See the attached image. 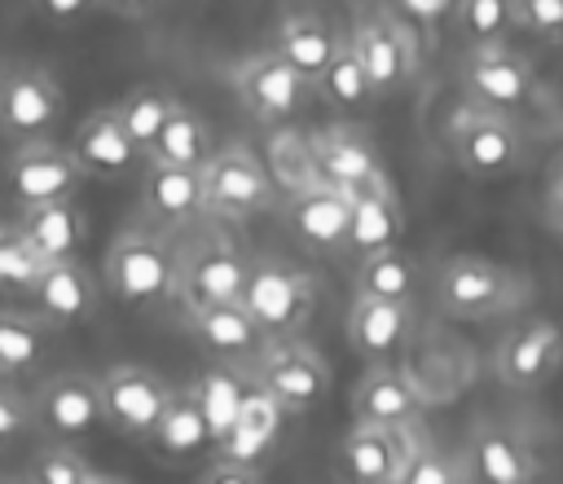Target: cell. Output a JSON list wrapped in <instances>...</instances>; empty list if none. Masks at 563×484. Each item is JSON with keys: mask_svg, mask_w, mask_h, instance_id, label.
Listing matches in <instances>:
<instances>
[{"mask_svg": "<svg viewBox=\"0 0 563 484\" xmlns=\"http://www.w3.org/2000/svg\"><path fill=\"white\" fill-rule=\"evenodd\" d=\"M418 440L413 427H369L352 422V431L339 444V466L347 484H396L409 466Z\"/></svg>", "mask_w": 563, "mask_h": 484, "instance_id": "15", "label": "cell"}, {"mask_svg": "<svg viewBox=\"0 0 563 484\" xmlns=\"http://www.w3.org/2000/svg\"><path fill=\"white\" fill-rule=\"evenodd\" d=\"M4 392H18V374H13V370L0 361V396H4Z\"/></svg>", "mask_w": 563, "mask_h": 484, "instance_id": "48", "label": "cell"}, {"mask_svg": "<svg viewBox=\"0 0 563 484\" xmlns=\"http://www.w3.org/2000/svg\"><path fill=\"white\" fill-rule=\"evenodd\" d=\"M563 365V330L545 317H532V321H519L501 343H497V356H493V370L506 387L515 392H532L541 387L554 370Z\"/></svg>", "mask_w": 563, "mask_h": 484, "instance_id": "17", "label": "cell"}, {"mask_svg": "<svg viewBox=\"0 0 563 484\" xmlns=\"http://www.w3.org/2000/svg\"><path fill=\"white\" fill-rule=\"evenodd\" d=\"M413 18H422V22H435V18H444V13H453V4L457 0H400Z\"/></svg>", "mask_w": 563, "mask_h": 484, "instance_id": "46", "label": "cell"}, {"mask_svg": "<svg viewBox=\"0 0 563 484\" xmlns=\"http://www.w3.org/2000/svg\"><path fill=\"white\" fill-rule=\"evenodd\" d=\"M48 334L53 326L40 317V312H0V361L13 370V374H26L44 361L48 352Z\"/></svg>", "mask_w": 563, "mask_h": 484, "instance_id": "35", "label": "cell"}, {"mask_svg": "<svg viewBox=\"0 0 563 484\" xmlns=\"http://www.w3.org/2000/svg\"><path fill=\"white\" fill-rule=\"evenodd\" d=\"M31 4H35V13H40L44 22H57V26L79 22L84 13L97 9V0H31Z\"/></svg>", "mask_w": 563, "mask_h": 484, "instance_id": "43", "label": "cell"}, {"mask_svg": "<svg viewBox=\"0 0 563 484\" xmlns=\"http://www.w3.org/2000/svg\"><path fill=\"white\" fill-rule=\"evenodd\" d=\"M409 321H413L409 304L352 295V308H347V343H352V352H361L365 361H387V356L405 343Z\"/></svg>", "mask_w": 563, "mask_h": 484, "instance_id": "26", "label": "cell"}, {"mask_svg": "<svg viewBox=\"0 0 563 484\" xmlns=\"http://www.w3.org/2000/svg\"><path fill=\"white\" fill-rule=\"evenodd\" d=\"M312 92H317L325 106H334V110H365V106L374 101V88H369L365 66H361V57H356V48H352L347 35H343L339 53L330 57V66L317 75Z\"/></svg>", "mask_w": 563, "mask_h": 484, "instance_id": "34", "label": "cell"}, {"mask_svg": "<svg viewBox=\"0 0 563 484\" xmlns=\"http://www.w3.org/2000/svg\"><path fill=\"white\" fill-rule=\"evenodd\" d=\"M31 400H35V422L57 440H79L106 422L101 418V383L79 370L44 378Z\"/></svg>", "mask_w": 563, "mask_h": 484, "instance_id": "16", "label": "cell"}, {"mask_svg": "<svg viewBox=\"0 0 563 484\" xmlns=\"http://www.w3.org/2000/svg\"><path fill=\"white\" fill-rule=\"evenodd\" d=\"M26 484H97L88 462L70 449V444H48L35 462H31V475Z\"/></svg>", "mask_w": 563, "mask_h": 484, "instance_id": "40", "label": "cell"}, {"mask_svg": "<svg viewBox=\"0 0 563 484\" xmlns=\"http://www.w3.org/2000/svg\"><path fill=\"white\" fill-rule=\"evenodd\" d=\"M202 484H264V475H260V466L220 458V462H211V471L202 475Z\"/></svg>", "mask_w": 563, "mask_h": 484, "instance_id": "44", "label": "cell"}, {"mask_svg": "<svg viewBox=\"0 0 563 484\" xmlns=\"http://www.w3.org/2000/svg\"><path fill=\"white\" fill-rule=\"evenodd\" d=\"M453 26L471 48H497L510 40L515 22V0H457L453 4Z\"/></svg>", "mask_w": 563, "mask_h": 484, "instance_id": "36", "label": "cell"}, {"mask_svg": "<svg viewBox=\"0 0 563 484\" xmlns=\"http://www.w3.org/2000/svg\"><path fill=\"white\" fill-rule=\"evenodd\" d=\"M101 418L110 431L128 436V440H150V431L158 427L167 400H172V383L158 378L145 365H114L101 378Z\"/></svg>", "mask_w": 563, "mask_h": 484, "instance_id": "8", "label": "cell"}, {"mask_svg": "<svg viewBox=\"0 0 563 484\" xmlns=\"http://www.w3.org/2000/svg\"><path fill=\"white\" fill-rule=\"evenodd\" d=\"M0 484H26V480H13V475H0Z\"/></svg>", "mask_w": 563, "mask_h": 484, "instance_id": "49", "label": "cell"}, {"mask_svg": "<svg viewBox=\"0 0 563 484\" xmlns=\"http://www.w3.org/2000/svg\"><path fill=\"white\" fill-rule=\"evenodd\" d=\"M163 0H97V9L114 13V18H150Z\"/></svg>", "mask_w": 563, "mask_h": 484, "instance_id": "45", "label": "cell"}, {"mask_svg": "<svg viewBox=\"0 0 563 484\" xmlns=\"http://www.w3.org/2000/svg\"><path fill=\"white\" fill-rule=\"evenodd\" d=\"M229 84H233L238 101H242L255 119H264V123L295 119V114L312 101V84H308L299 70H290L273 48L242 57V62L233 66Z\"/></svg>", "mask_w": 563, "mask_h": 484, "instance_id": "9", "label": "cell"}, {"mask_svg": "<svg viewBox=\"0 0 563 484\" xmlns=\"http://www.w3.org/2000/svg\"><path fill=\"white\" fill-rule=\"evenodd\" d=\"M435 299L449 317H462V321H484L501 308H510L515 299V277L493 264V260H479V255H453L440 264L435 273Z\"/></svg>", "mask_w": 563, "mask_h": 484, "instance_id": "10", "label": "cell"}, {"mask_svg": "<svg viewBox=\"0 0 563 484\" xmlns=\"http://www.w3.org/2000/svg\"><path fill=\"white\" fill-rule=\"evenodd\" d=\"M462 88H466V97L475 106L497 110V114L510 119L515 110H523L537 97V75L506 44H497V48H471L466 62H462Z\"/></svg>", "mask_w": 563, "mask_h": 484, "instance_id": "13", "label": "cell"}, {"mask_svg": "<svg viewBox=\"0 0 563 484\" xmlns=\"http://www.w3.org/2000/svg\"><path fill=\"white\" fill-rule=\"evenodd\" d=\"M62 119V88L40 66H4L0 70V132L22 141H48Z\"/></svg>", "mask_w": 563, "mask_h": 484, "instance_id": "11", "label": "cell"}, {"mask_svg": "<svg viewBox=\"0 0 563 484\" xmlns=\"http://www.w3.org/2000/svg\"><path fill=\"white\" fill-rule=\"evenodd\" d=\"M84 180V167L75 163L70 150L53 145V141H22L9 154V194L22 207H40V202H66L75 198Z\"/></svg>", "mask_w": 563, "mask_h": 484, "instance_id": "14", "label": "cell"}, {"mask_svg": "<svg viewBox=\"0 0 563 484\" xmlns=\"http://www.w3.org/2000/svg\"><path fill=\"white\" fill-rule=\"evenodd\" d=\"M35 427V400L22 392H4L0 396V449H13L18 440H26Z\"/></svg>", "mask_w": 563, "mask_h": 484, "instance_id": "41", "label": "cell"}, {"mask_svg": "<svg viewBox=\"0 0 563 484\" xmlns=\"http://www.w3.org/2000/svg\"><path fill=\"white\" fill-rule=\"evenodd\" d=\"M48 260L22 238L18 224H0V290H22L31 295Z\"/></svg>", "mask_w": 563, "mask_h": 484, "instance_id": "38", "label": "cell"}, {"mask_svg": "<svg viewBox=\"0 0 563 484\" xmlns=\"http://www.w3.org/2000/svg\"><path fill=\"white\" fill-rule=\"evenodd\" d=\"M347 220H352V202L334 185H312V189L286 198V224L312 251H343Z\"/></svg>", "mask_w": 563, "mask_h": 484, "instance_id": "21", "label": "cell"}, {"mask_svg": "<svg viewBox=\"0 0 563 484\" xmlns=\"http://www.w3.org/2000/svg\"><path fill=\"white\" fill-rule=\"evenodd\" d=\"M106 290L119 304H163L176 299V251L150 229H123L106 246Z\"/></svg>", "mask_w": 563, "mask_h": 484, "instance_id": "2", "label": "cell"}, {"mask_svg": "<svg viewBox=\"0 0 563 484\" xmlns=\"http://www.w3.org/2000/svg\"><path fill=\"white\" fill-rule=\"evenodd\" d=\"M216 150H211V128H207V119L194 110V106H185V101H176V110L167 114V123H163V132L154 136V145L145 150V163H167V167H207V158H211Z\"/></svg>", "mask_w": 563, "mask_h": 484, "instance_id": "31", "label": "cell"}, {"mask_svg": "<svg viewBox=\"0 0 563 484\" xmlns=\"http://www.w3.org/2000/svg\"><path fill=\"white\" fill-rule=\"evenodd\" d=\"M347 40H352V48H356V57L365 66V79L374 88V101L396 97L413 79V70H418V44H413V35L391 13L361 18Z\"/></svg>", "mask_w": 563, "mask_h": 484, "instance_id": "12", "label": "cell"}, {"mask_svg": "<svg viewBox=\"0 0 563 484\" xmlns=\"http://www.w3.org/2000/svg\"><path fill=\"white\" fill-rule=\"evenodd\" d=\"M70 154H75V163L84 167V176H101V180L128 176V172L145 158V154H141V145H136V141L128 136V128L119 123L114 106L92 110V114L75 128Z\"/></svg>", "mask_w": 563, "mask_h": 484, "instance_id": "19", "label": "cell"}, {"mask_svg": "<svg viewBox=\"0 0 563 484\" xmlns=\"http://www.w3.org/2000/svg\"><path fill=\"white\" fill-rule=\"evenodd\" d=\"M255 387L277 400L282 414H308L330 387V365L317 348L299 339L264 343V352L255 356Z\"/></svg>", "mask_w": 563, "mask_h": 484, "instance_id": "6", "label": "cell"}, {"mask_svg": "<svg viewBox=\"0 0 563 484\" xmlns=\"http://www.w3.org/2000/svg\"><path fill=\"white\" fill-rule=\"evenodd\" d=\"M13 224L22 229V238H26L48 264H57V260H75L79 246H84V238H88V220L79 216V207H75L70 198H66V202L22 207Z\"/></svg>", "mask_w": 563, "mask_h": 484, "instance_id": "28", "label": "cell"}, {"mask_svg": "<svg viewBox=\"0 0 563 484\" xmlns=\"http://www.w3.org/2000/svg\"><path fill=\"white\" fill-rule=\"evenodd\" d=\"M150 444L167 458V462H189L198 458L207 444H216V431H211V418L202 409V396L198 387H176L158 427L150 431Z\"/></svg>", "mask_w": 563, "mask_h": 484, "instance_id": "25", "label": "cell"}, {"mask_svg": "<svg viewBox=\"0 0 563 484\" xmlns=\"http://www.w3.org/2000/svg\"><path fill=\"white\" fill-rule=\"evenodd\" d=\"M238 304L246 308L264 343H282V339H299V330L308 326L317 308V286L303 268H290L282 260H255L246 268V286Z\"/></svg>", "mask_w": 563, "mask_h": 484, "instance_id": "1", "label": "cell"}, {"mask_svg": "<svg viewBox=\"0 0 563 484\" xmlns=\"http://www.w3.org/2000/svg\"><path fill=\"white\" fill-rule=\"evenodd\" d=\"M515 22L528 35L559 40L563 35V0H515Z\"/></svg>", "mask_w": 563, "mask_h": 484, "instance_id": "42", "label": "cell"}, {"mask_svg": "<svg viewBox=\"0 0 563 484\" xmlns=\"http://www.w3.org/2000/svg\"><path fill=\"white\" fill-rule=\"evenodd\" d=\"M185 326L198 339V348H207L216 361H255L264 352V334L255 330V321L246 317L242 304L194 308V312H185Z\"/></svg>", "mask_w": 563, "mask_h": 484, "instance_id": "24", "label": "cell"}, {"mask_svg": "<svg viewBox=\"0 0 563 484\" xmlns=\"http://www.w3.org/2000/svg\"><path fill=\"white\" fill-rule=\"evenodd\" d=\"M251 260L220 233H207L176 251V299L185 312L211 308V304H238L246 286Z\"/></svg>", "mask_w": 563, "mask_h": 484, "instance_id": "4", "label": "cell"}, {"mask_svg": "<svg viewBox=\"0 0 563 484\" xmlns=\"http://www.w3.org/2000/svg\"><path fill=\"white\" fill-rule=\"evenodd\" d=\"M31 299L48 326H79L97 312V282L79 260H57L40 273Z\"/></svg>", "mask_w": 563, "mask_h": 484, "instance_id": "23", "label": "cell"}, {"mask_svg": "<svg viewBox=\"0 0 563 484\" xmlns=\"http://www.w3.org/2000/svg\"><path fill=\"white\" fill-rule=\"evenodd\" d=\"M550 229H554L559 242H563V189H559V185L550 189Z\"/></svg>", "mask_w": 563, "mask_h": 484, "instance_id": "47", "label": "cell"}, {"mask_svg": "<svg viewBox=\"0 0 563 484\" xmlns=\"http://www.w3.org/2000/svg\"><path fill=\"white\" fill-rule=\"evenodd\" d=\"M141 207L154 224L163 229H185L207 211V194H202V167H167V163H150L145 167V185H141Z\"/></svg>", "mask_w": 563, "mask_h": 484, "instance_id": "20", "label": "cell"}, {"mask_svg": "<svg viewBox=\"0 0 563 484\" xmlns=\"http://www.w3.org/2000/svg\"><path fill=\"white\" fill-rule=\"evenodd\" d=\"M264 163H268L273 185L286 189L290 198L303 194V189H312V185H321L317 158H312V136H308V132L277 128V132L268 136V158H264Z\"/></svg>", "mask_w": 563, "mask_h": 484, "instance_id": "33", "label": "cell"}, {"mask_svg": "<svg viewBox=\"0 0 563 484\" xmlns=\"http://www.w3.org/2000/svg\"><path fill=\"white\" fill-rule=\"evenodd\" d=\"M308 136H312V158H317L321 185H334L347 198H361V194H374V189L391 185L378 145L361 128L334 123V128H321V132H308Z\"/></svg>", "mask_w": 563, "mask_h": 484, "instance_id": "7", "label": "cell"}, {"mask_svg": "<svg viewBox=\"0 0 563 484\" xmlns=\"http://www.w3.org/2000/svg\"><path fill=\"white\" fill-rule=\"evenodd\" d=\"M554 185H559V189H563V172H559V180H554Z\"/></svg>", "mask_w": 563, "mask_h": 484, "instance_id": "50", "label": "cell"}, {"mask_svg": "<svg viewBox=\"0 0 563 484\" xmlns=\"http://www.w3.org/2000/svg\"><path fill=\"white\" fill-rule=\"evenodd\" d=\"M277 427H282V405H277V400H268L260 387H255V392H246V396H242V405H238V414H233V422H229V431L216 440V444H220V458L255 466V462L273 449Z\"/></svg>", "mask_w": 563, "mask_h": 484, "instance_id": "29", "label": "cell"}, {"mask_svg": "<svg viewBox=\"0 0 563 484\" xmlns=\"http://www.w3.org/2000/svg\"><path fill=\"white\" fill-rule=\"evenodd\" d=\"M347 202H352V220H347V246L352 251L374 255V251H387V246L400 242L405 211H400L396 185L374 189V194H361V198H347Z\"/></svg>", "mask_w": 563, "mask_h": 484, "instance_id": "30", "label": "cell"}, {"mask_svg": "<svg viewBox=\"0 0 563 484\" xmlns=\"http://www.w3.org/2000/svg\"><path fill=\"white\" fill-rule=\"evenodd\" d=\"M396 484H466V458L444 453L435 444H418Z\"/></svg>", "mask_w": 563, "mask_h": 484, "instance_id": "39", "label": "cell"}, {"mask_svg": "<svg viewBox=\"0 0 563 484\" xmlns=\"http://www.w3.org/2000/svg\"><path fill=\"white\" fill-rule=\"evenodd\" d=\"M202 194H207V211L246 220V216H260V211L273 207L277 185L268 176V163L255 150L224 145L202 167Z\"/></svg>", "mask_w": 563, "mask_h": 484, "instance_id": "5", "label": "cell"}, {"mask_svg": "<svg viewBox=\"0 0 563 484\" xmlns=\"http://www.w3.org/2000/svg\"><path fill=\"white\" fill-rule=\"evenodd\" d=\"M427 409L422 387L391 361H378L352 387V418L369 427H413Z\"/></svg>", "mask_w": 563, "mask_h": 484, "instance_id": "18", "label": "cell"}, {"mask_svg": "<svg viewBox=\"0 0 563 484\" xmlns=\"http://www.w3.org/2000/svg\"><path fill=\"white\" fill-rule=\"evenodd\" d=\"M418 282H422V277H418V264H413L400 246H387V251L361 255V268H356V295H361V299L413 304Z\"/></svg>", "mask_w": 563, "mask_h": 484, "instance_id": "32", "label": "cell"}, {"mask_svg": "<svg viewBox=\"0 0 563 484\" xmlns=\"http://www.w3.org/2000/svg\"><path fill=\"white\" fill-rule=\"evenodd\" d=\"M466 471L479 484H537V466L532 453L519 444L515 431H506L501 422H479L466 440Z\"/></svg>", "mask_w": 563, "mask_h": 484, "instance_id": "22", "label": "cell"}, {"mask_svg": "<svg viewBox=\"0 0 563 484\" xmlns=\"http://www.w3.org/2000/svg\"><path fill=\"white\" fill-rule=\"evenodd\" d=\"M172 110H176V97H167V92H158V88H136V92H128V97L114 106L119 123H123L128 136L141 145V154L154 145V136L163 132V123H167Z\"/></svg>", "mask_w": 563, "mask_h": 484, "instance_id": "37", "label": "cell"}, {"mask_svg": "<svg viewBox=\"0 0 563 484\" xmlns=\"http://www.w3.org/2000/svg\"><path fill=\"white\" fill-rule=\"evenodd\" d=\"M343 35H334V26L317 13H286L282 26H277V40H273V53L299 70L308 84H317V75L330 66V57L339 53Z\"/></svg>", "mask_w": 563, "mask_h": 484, "instance_id": "27", "label": "cell"}, {"mask_svg": "<svg viewBox=\"0 0 563 484\" xmlns=\"http://www.w3.org/2000/svg\"><path fill=\"white\" fill-rule=\"evenodd\" d=\"M444 141H449V154L453 163L471 176V180H506L519 158H523V141H519V128L497 114V110H484L475 101L457 106L449 114V128H444Z\"/></svg>", "mask_w": 563, "mask_h": 484, "instance_id": "3", "label": "cell"}]
</instances>
